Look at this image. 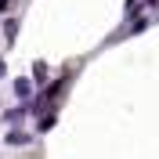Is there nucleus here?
Listing matches in <instances>:
<instances>
[{"label":"nucleus","mask_w":159,"mask_h":159,"mask_svg":"<svg viewBox=\"0 0 159 159\" xmlns=\"http://www.w3.org/2000/svg\"><path fill=\"white\" fill-rule=\"evenodd\" d=\"M15 94H18L22 101H25V98H29V94H33V83H29V80H25V76H22V80H15Z\"/></svg>","instance_id":"1"},{"label":"nucleus","mask_w":159,"mask_h":159,"mask_svg":"<svg viewBox=\"0 0 159 159\" xmlns=\"http://www.w3.org/2000/svg\"><path fill=\"white\" fill-rule=\"evenodd\" d=\"M29 134H25V130H11V134H7V145H29Z\"/></svg>","instance_id":"2"},{"label":"nucleus","mask_w":159,"mask_h":159,"mask_svg":"<svg viewBox=\"0 0 159 159\" xmlns=\"http://www.w3.org/2000/svg\"><path fill=\"white\" fill-rule=\"evenodd\" d=\"M4 33H7V40H15V33H18V22L11 18V22H7V29H4Z\"/></svg>","instance_id":"3"}]
</instances>
